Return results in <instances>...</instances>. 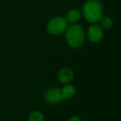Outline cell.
Instances as JSON below:
<instances>
[{"label":"cell","mask_w":121,"mask_h":121,"mask_svg":"<svg viewBox=\"0 0 121 121\" xmlns=\"http://www.w3.org/2000/svg\"><path fill=\"white\" fill-rule=\"evenodd\" d=\"M68 121H82V120L78 116H72L71 118L69 119V120Z\"/></svg>","instance_id":"8fae6325"},{"label":"cell","mask_w":121,"mask_h":121,"mask_svg":"<svg viewBox=\"0 0 121 121\" xmlns=\"http://www.w3.org/2000/svg\"><path fill=\"white\" fill-rule=\"evenodd\" d=\"M86 35L83 28L80 25L72 24L65 31V39L68 45L72 48L77 49L84 44Z\"/></svg>","instance_id":"6da1fadb"},{"label":"cell","mask_w":121,"mask_h":121,"mask_svg":"<svg viewBox=\"0 0 121 121\" xmlns=\"http://www.w3.org/2000/svg\"><path fill=\"white\" fill-rule=\"evenodd\" d=\"M86 37L88 40L92 43H98L102 40L104 37V29L96 23H92V25L88 28L86 32Z\"/></svg>","instance_id":"277c9868"},{"label":"cell","mask_w":121,"mask_h":121,"mask_svg":"<svg viewBox=\"0 0 121 121\" xmlns=\"http://www.w3.org/2000/svg\"><path fill=\"white\" fill-rule=\"evenodd\" d=\"M74 78V73L71 68H62L58 73V81L64 85L69 84Z\"/></svg>","instance_id":"8992f818"},{"label":"cell","mask_w":121,"mask_h":121,"mask_svg":"<svg viewBox=\"0 0 121 121\" xmlns=\"http://www.w3.org/2000/svg\"><path fill=\"white\" fill-rule=\"evenodd\" d=\"M44 100L51 105L60 103L63 100L60 89L58 87L49 88L44 94Z\"/></svg>","instance_id":"5b68a950"},{"label":"cell","mask_w":121,"mask_h":121,"mask_svg":"<svg viewBox=\"0 0 121 121\" xmlns=\"http://www.w3.org/2000/svg\"><path fill=\"white\" fill-rule=\"evenodd\" d=\"M28 121H45V117L41 112L36 110L30 114L28 117Z\"/></svg>","instance_id":"30bf717a"},{"label":"cell","mask_w":121,"mask_h":121,"mask_svg":"<svg viewBox=\"0 0 121 121\" xmlns=\"http://www.w3.org/2000/svg\"><path fill=\"white\" fill-rule=\"evenodd\" d=\"M82 14L87 22L96 23L103 17V7L97 0H88L83 5Z\"/></svg>","instance_id":"7a4b0ae2"},{"label":"cell","mask_w":121,"mask_h":121,"mask_svg":"<svg viewBox=\"0 0 121 121\" xmlns=\"http://www.w3.org/2000/svg\"><path fill=\"white\" fill-rule=\"evenodd\" d=\"M61 95L63 100H70L76 95V88L74 86L69 84H66L63 88L60 89Z\"/></svg>","instance_id":"52a82bcc"},{"label":"cell","mask_w":121,"mask_h":121,"mask_svg":"<svg viewBox=\"0 0 121 121\" xmlns=\"http://www.w3.org/2000/svg\"><path fill=\"white\" fill-rule=\"evenodd\" d=\"M100 26L103 29L108 30L110 28H111V27L113 26V21H112L111 18L108 16H105L102 17L101 19L100 20Z\"/></svg>","instance_id":"9c48e42d"},{"label":"cell","mask_w":121,"mask_h":121,"mask_svg":"<svg viewBox=\"0 0 121 121\" xmlns=\"http://www.w3.org/2000/svg\"><path fill=\"white\" fill-rule=\"evenodd\" d=\"M81 13L79 12V10L78 9H71L67 13L66 15V21L69 23L74 24L75 23H77L78 21H79V19L81 18Z\"/></svg>","instance_id":"ba28073f"},{"label":"cell","mask_w":121,"mask_h":121,"mask_svg":"<svg viewBox=\"0 0 121 121\" xmlns=\"http://www.w3.org/2000/svg\"><path fill=\"white\" fill-rule=\"evenodd\" d=\"M68 28V22L62 17H55L49 21L46 26V30L49 34L54 36L60 35L65 32Z\"/></svg>","instance_id":"3957f363"}]
</instances>
